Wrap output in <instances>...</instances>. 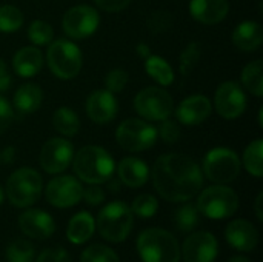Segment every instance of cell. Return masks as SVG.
Instances as JSON below:
<instances>
[{"instance_id":"obj_42","label":"cell","mask_w":263,"mask_h":262,"mask_svg":"<svg viewBox=\"0 0 263 262\" xmlns=\"http://www.w3.org/2000/svg\"><path fill=\"white\" fill-rule=\"evenodd\" d=\"M82 198L85 199V202L88 205H99L103 202L105 199V193L100 187H97L96 184H91V187H88L86 190H83Z\"/></svg>"},{"instance_id":"obj_29","label":"cell","mask_w":263,"mask_h":262,"mask_svg":"<svg viewBox=\"0 0 263 262\" xmlns=\"http://www.w3.org/2000/svg\"><path fill=\"white\" fill-rule=\"evenodd\" d=\"M262 150L263 142L262 139H257L251 142L245 153H243V164L248 173H251L256 178H262L263 174V162H262Z\"/></svg>"},{"instance_id":"obj_48","label":"cell","mask_w":263,"mask_h":262,"mask_svg":"<svg viewBox=\"0 0 263 262\" xmlns=\"http://www.w3.org/2000/svg\"><path fill=\"white\" fill-rule=\"evenodd\" d=\"M228 262H251L248 258H245V256H233L231 259Z\"/></svg>"},{"instance_id":"obj_25","label":"cell","mask_w":263,"mask_h":262,"mask_svg":"<svg viewBox=\"0 0 263 262\" xmlns=\"http://www.w3.org/2000/svg\"><path fill=\"white\" fill-rule=\"evenodd\" d=\"M42 100L43 93L35 83H25L14 94V107L23 114H31L37 111L42 105Z\"/></svg>"},{"instance_id":"obj_33","label":"cell","mask_w":263,"mask_h":262,"mask_svg":"<svg viewBox=\"0 0 263 262\" xmlns=\"http://www.w3.org/2000/svg\"><path fill=\"white\" fill-rule=\"evenodd\" d=\"M80 262H120L119 256L116 255L114 250H111L106 246L102 244H94L91 247H88L82 256Z\"/></svg>"},{"instance_id":"obj_41","label":"cell","mask_w":263,"mask_h":262,"mask_svg":"<svg viewBox=\"0 0 263 262\" xmlns=\"http://www.w3.org/2000/svg\"><path fill=\"white\" fill-rule=\"evenodd\" d=\"M12 119H14L12 107L9 105V102L6 99L0 97V134H3L8 130Z\"/></svg>"},{"instance_id":"obj_18","label":"cell","mask_w":263,"mask_h":262,"mask_svg":"<svg viewBox=\"0 0 263 262\" xmlns=\"http://www.w3.org/2000/svg\"><path fill=\"white\" fill-rule=\"evenodd\" d=\"M211 110L213 105L206 96L194 94L180 102V105L176 110V116L177 120L183 125H199L208 119Z\"/></svg>"},{"instance_id":"obj_27","label":"cell","mask_w":263,"mask_h":262,"mask_svg":"<svg viewBox=\"0 0 263 262\" xmlns=\"http://www.w3.org/2000/svg\"><path fill=\"white\" fill-rule=\"evenodd\" d=\"M52 125L62 136H66V137L76 136L77 131L80 130V120L76 111L68 107H62L54 113Z\"/></svg>"},{"instance_id":"obj_13","label":"cell","mask_w":263,"mask_h":262,"mask_svg":"<svg viewBox=\"0 0 263 262\" xmlns=\"http://www.w3.org/2000/svg\"><path fill=\"white\" fill-rule=\"evenodd\" d=\"M46 201L57 208L74 207L83 195L82 184L74 176H59L46 187Z\"/></svg>"},{"instance_id":"obj_14","label":"cell","mask_w":263,"mask_h":262,"mask_svg":"<svg viewBox=\"0 0 263 262\" xmlns=\"http://www.w3.org/2000/svg\"><path fill=\"white\" fill-rule=\"evenodd\" d=\"M214 105L217 113L225 119H236L242 116L247 108V96L239 83L223 82L214 96Z\"/></svg>"},{"instance_id":"obj_50","label":"cell","mask_w":263,"mask_h":262,"mask_svg":"<svg viewBox=\"0 0 263 262\" xmlns=\"http://www.w3.org/2000/svg\"><path fill=\"white\" fill-rule=\"evenodd\" d=\"M3 198H5V193H3V188L0 187V204L3 202Z\"/></svg>"},{"instance_id":"obj_21","label":"cell","mask_w":263,"mask_h":262,"mask_svg":"<svg viewBox=\"0 0 263 262\" xmlns=\"http://www.w3.org/2000/svg\"><path fill=\"white\" fill-rule=\"evenodd\" d=\"M117 173H119L120 182L131 188H139L145 185L149 178L148 165L142 159H137V158L122 159L117 167Z\"/></svg>"},{"instance_id":"obj_11","label":"cell","mask_w":263,"mask_h":262,"mask_svg":"<svg viewBox=\"0 0 263 262\" xmlns=\"http://www.w3.org/2000/svg\"><path fill=\"white\" fill-rule=\"evenodd\" d=\"M100 23L99 12L88 5H77L66 11L62 20L63 31L71 39H86L96 32Z\"/></svg>"},{"instance_id":"obj_40","label":"cell","mask_w":263,"mask_h":262,"mask_svg":"<svg viewBox=\"0 0 263 262\" xmlns=\"http://www.w3.org/2000/svg\"><path fill=\"white\" fill-rule=\"evenodd\" d=\"M35 262H71L69 253L63 249L54 247V249H45Z\"/></svg>"},{"instance_id":"obj_46","label":"cell","mask_w":263,"mask_h":262,"mask_svg":"<svg viewBox=\"0 0 263 262\" xmlns=\"http://www.w3.org/2000/svg\"><path fill=\"white\" fill-rule=\"evenodd\" d=\"M262 201H263V193H259V196H257V199H256V215H257V219H259V221H263Z\"/></svg>"},{"instance_id":"obj_19","label":"cell","mask_w":263,"mask_h":262,"mask_svg":"<svg viewBox=\"0 0 263 262\" xmlns=\"http://www.w3.org/2000/svg\"><path fill=\"white\" fill-rule=\"evenodd\" d=\"M225 238L231 247L240 252H251L259 244L257 229L245 219H236L230 222L225 232Z\"/></svg>"},{"instance_id":"obj_43","label":"cell","mask_w":263,"mask_h":262,"mask_svg":"<svg viewBox=\"0 0 263 262\" xmlns=\"http://www.w3.org/2000/svg\"><path fill=\"white\" fill-rule=\"evenodd\" d=\"M96 5L106 12H119L125 9L131 0H94Z\"/></svg>"},{"instance_id":"obj_9","label":"cell","mask_w":263,"mask_h":262,"mask_svg":"<svg viewBox=\"0 0 263 262\" xmlns=\"http://www.w3.org/2000/svg\"><path fill=\"white\" fill-rule=\"evenodd\" d=\"M116 137L119 145L131 153L146 151L157 141V130L145 120L140 119H128L123 120L117 131Z\"/></svg>"},{"instance_id":"obj_24","label":"cell","mask_w":263,"mask_h":262,"mask_svg":"<svg viewBox=\"0 0 263 262\" xmlns=\"http://www.w3.org/2000/svg\"><path fill=\"white\" fill-rule=\"evenodd\" d=\"M94 230H96V222L92 216L88 212H80L71 218L68 224L66 236L69 242L80 246V244H85L94 235Z\"/></svg>"},{"instance_id":"obj_1","label":"cell","mask_w":263,"mask_h":262,"mask_svg":"<svg viewBox=\"0 0 263 262\" xmlns=\"http://www.w3.org/2000/svg\"><path fill=\"white\" fill-rule=\"evenodd\" d=\"M153 182L163 199L186 202L202 190L203 174L194 159L185 154H165L154 162Z\"/></svg>"},{"instance_id":"obj_16","label":"cell","mask_w":263,"mask_h":262,"mask_svg":"<svg viewBox=\"0 0 263 262\" xmlns=\"http://www.w3.org/2000/svg\"><path fill=\"white\" fill-rule=\"evenodd\" d=\"M117 100L108 90H97L88 96L86 114L96 124H108L117 116Z\"/></svg>"},{"instance_id":"obj_23","label":"cell","mask_w":263,"mask_h":262,"mask_svg":"<svg viewBox=\"0 0 263 262\" xmlns=\"http://www.w3.org/2000/svg\"><path fill=\"white\" fill-rule=\"evenodd\" d=\"M43 65V56L39 48L34 46H25L18 49L12 57V66L14 71L20 77H32L35 76Z\"/></svg>"},{"instance_id":"obj_47","label":"cell","mask_w":263,"mask_h":262,"mask_svg":"<svg viewBox=\"0 0 263 262\" xmlns=\"http://www.w3.org/2000/svg\"><path fill=\"white\" fill-rule=\"evenodd\" d=\"M137 54L140 56V57H148V56H151V51H149V46L146 45V43H139L137 45Z\"/></svg>"},{"instance_id":"obj_2","label":"cell","mask_w":263,"mask_h":262,"mask_svg":"<svg viewBox=\"0 0 263 262\" xmlns=\"http://www.w3.org/2000/svg\"><path fill=\"white\" fill-rule=\"evenodd\" d=\"M74 173L88 184H103L114 173V161L111 154L97 145H86L74 156Z\"/></svg>"},{"instance_id":"obj_12","label":"cell","mask_w":263,"mask_h":262,"mask_svg":"<svg viewBox=\"0 0 263 262\" xmlns=\"http://www.w3.org/2000/svg\"><path fill=\"white\" fill-rule=\"evenodd\" d=\"M72 158H74L72 144L63 137H54L49 139L42 147L39 164L46 173L57 174L68 168V165L72 162Z\"/></svg>"},{"instance_id":"obj_30","label":"cell","mask_w":263,"mask_h":262,"mask_svg":"<svg viewBox=\"0 0 263 262\" xmlns=\"http://www.w3.org/2000/svg\"><path fill=\"white\" fill-rule=\"evenodd\" d=\"M173 222L183 233L194 230V227L199 224V210H197V207L193 205V204H186V205L180 207L179 210L174 212Z\"/></svg>"},{"instance_id":"obj_49","label":"cell","mask_w":263,"mask_h":262,"mask_svg":"<svg viewBox=\"0 0 263 262\" xmlns=\"http://www.w3.org/2000/svg\"><path fill=\"white\" fill-rule=\"evenodd\" d=\"M111 190H119V182H111Z\"/></svg>"},{"instance_id":"obj_3","label":"cell","mask_w":263,"mask_h":262,"mask_svg":"<svg viewBox=\"0 0 263 262\" xmlns=\"http://www.w3.org/2000/svg\"><path fill=\"white\" fill-rule=\"evenodd\" d=\"M137 252L143 262H179L177 239L163 229H146L137 238Z\"/></svg>"},{"instance_id":"obj_31","label":"cell","mask_w":263,"mask_h":262,"mask_svg":"<svg viewBox=\"0 0 263 262\" xmlns=\"http://www.w3.org/2000/svg\"><path fill=\"white\" fill-rule=\"evenodd\" d=\"M23 25V14L18 8L12 5L0 6V31L14 32Z\"/></svg>"},{"instance_id":"obj_36","label":"cell","mask_w":263,"mask_h":262,"mask_svg":"<svg viewBox=\"0 0 263 262\" xmlns=\"http://www.w3.org/2000/svg\"><path fill=\"white\" fill-rule=\"evenodd\" d=\"M202 57V46L197 42H191L180 54V73L188 76Z\"/></svg>"},{"instance_id":"obj_39","label":"cell","mask_w":263,"mask_h":262,"mask_svg":"<svg viewBox=\"0 0 263 262\" xmlns=\"http://www.w3.org/2000/svg\"><path fill=\"white\" fill-rule=\"evenodd\" d=\"M180 134H182V133H180L179 124L174 122V120H168V119L162 120V125H160V128H159V131H157V136H160L162 141L166 142V144H174V142H177V141L180 139Z\"/></svg>"},{"instance_id":"obj_15","label":"cell","mask_w":263,"mask_h":262,"mask_svg":"<svg viewBox=\"0 0 263 262\" xmlns=\"http://www.w3.org/2000/svg\"><path fill=\"white\" fill-rule=\"evenodd\" d=\"M219 253L217 239L208 232H196L190 235L182 249L185 262H214Z\"/></svg>"},{"instance_id":"obj_22","label":"cell","mask_w":263,"mask_h":262,"mask_svg":"<svg viewBox=\"0 0 263 262\" xmlns=\"http://www.w3.org/2000/svg\"><path fill=\"white\" fill-rule=\"evenodd\" d=\"M263 42V29L257 22H242L233 32V43L245 53L256 51L260 48Z\"/></svg>"},{"instance_id":"obj_34","label":"cell","mask_w":263,"mask_h":262,"mask_svg":"<svg viewBox=\"0 0 263 262\" xmlns=\"http://www.w3.org/2000/svg\"><path fill=\"white\" fill-rule=\"evenodd\" d=\"M54 31L45 20H34L28 28V37L35 45H48L52 42Z\"/></svg>"},{"instance_id":"obj_26","label":"cell","mask_w":263,"mask_h":262,"mask_svg":"<svg viewBox=\"0 0 263 262\" xmlns=\"http://www.w3.org/2000/svg\"><path fill=\"white\" fill-rule=\"evenodd\" d=\"M145 69L148 76L153 77L159 85L168 86L174 82V71L171 65L159 56H148L145 62Z\"/></svg>"},{"instance_id":"obj_45","label":"cell","mask_w":263,"mask_h":262,"mask_svg":"<svg viewBox=\"0 0 263 262\" xmlns=\"http://www.w3.org/2000/svg\"><path fill=\"white\" fill-rule=\"evenodd\" d=\"M15 158V150L14 147H6L0 151V165H9L12 164Z\"/></svg>"},{"instance_id":"obj_5","label":"cell","mask_w":263,"mask_h":262,"mask_svg":"<svg viewBox=\"0 0 263 262\" xmlns=\"http://www.w3.org/2000/svg\"><path fill=\"white\" fill-rule=\"evenodd\" d=\"M42 176L32 168L15 170L6 182V196L14 207L25 208L37 202L42 195Z\"/></svg>"},{"instance_id":"obj_28","label":"cell","mask_w":263,"mask_h":262,"mask_svg":"<svg viewBox=\"0 0 263 262\" xmlns=\"http://www.w3.org/2000/svg\"><path fill=\"white\" fill-rule=\"evenodd\" d=\"M242 82L245 88L254 96L260 97L263 94V65L262 60H254L248 63L242 71Z\"/></svg>"},{"instance_id":"obj_38","label":"cell","mask_w":263,"mask_h":262,"mask_svg":"<svg viewBox=\"0 0 263 262\" xmlns=\"http://www.w3.org/2000/svg\"><path fill=\"white\" fill-rule=\"evenodd\" d=\"M129 80V74L125 69H112L105 77L106 90L111 93H120Z\"/></svg>"},{"instance_id":"obj_32","label":"cell","mask_w":263,"mask_h":262,"mask_svg":"<svg viewBox=\"0 0 263 262\" xmlns=\"http://www.w3.org/2000/svg\"><path fill=\"white\" fill-rule=\"evenodd\" d=\"M34 246L25 239H17L11 242L6 249L8 262H32L34 259Z\"/></svg>"},{"instance_id":"obj_6","label":"cell","mask_w":263,"mask_h":262,"mask_svg":"<svg viewBox=\"0 0 263 262\" xmlns=\"http://www.w3.org/2000/svg\"><path fill=\"white\" fill-rule=\"evenodd\" d=\"M196 207L210 219H225L237 212L239 196L233 188L217 184L205 188L199 195Z\"/></svg>"},{"instance_id":"obj_10","label":"cell","mask_w":263,"mask_h":262,"mask_svg":"<svg viewBox=\"0 0 263 262\" xmlns=\"http://www.w3.org/2000/svg\"><path fill=\"white\" fill-rule=\"evenodd\" d=\"M136 111L146 120H165L174 110L173 97L163 88L146 86L134 99Z\"/></svg>"},{"instance_id":"obj_44","label":"cell","mask_w":263,"mask_h":262,"mask_svg":"<svg viewBox=\"0 0 263 262\" xmlns=\"http://www.w3.org/2000/svg\"><path fill=\"white\" fill-rule=\"evenodd\" d=\"M11 73L5 63V60L0 59V93L2 91H6L9 86H11Z\"/></svg>"},{"instance_id":"obj_4","label":"cell","mask_w":263,"mask_h":262,"mask_svg":"<svg viewBox=\"0 0 263 262\" xmlns=\"http://www.w3.org/2000/svg\"><path fill=\"white\" fill-rule=\"evenodd\" d=\"M133 222L134 218L131 208L125 202L116 201L100 210L96 225L103 239L109 242H122L128 238Z\"/></svg>"},{"instance_id":"obj_7","label":"cell","mask_w":263,"mask_h":262,"mask_svg":"<svg viewBox=\"0 0 263 262\" xmlns=\"http://www.w3.org/2000/svg\"><path fill=\"white\" fill-rule=\"evenodd\" d=\"M46 59L54 76L63 80L76 77L82 69V53L76 43L66 39L54 40L48 48Z\"/></svg>"},{"instance_id":"obj_8","label":"cell","mask_w":263,"mask_h":262,"mask_svg":"<svg viewBox=\"0 0 263 262\" xmlns=\"http://www.w3.org/2000/svg\"><path fill=\"white\" fill-rule=\"evenodd\" d=\"M203 173L214 184H230L240 174V159L230 148H213L203 159Z\"/></svg>"},{"instance_id":"obj_35","label":"cell","mask_w":263,"mask_h":262,"mask_svg":"<svg viewBox=\"0 0 263 262\" xmlns=\"http://www.w3.org/2000/svg\"><path fill=\"white\" fill-rule=\"evenodd\" d=\"M157 208H159V202L153 195H140L134 199L131 205V212L143 219L154 216L157 213Z\"/></svg>"},{"instance_id":"obj_17","label":"cell","mask_w":263,"mask_h":262,"mask_svg":"<svg viewBox=\"0 0 263 262\" xmlns=\"http://www.w3.org/2000/svg\"><path fill=\"white\" fill-rule=\"evenodd\" d=\"M18 227L26 236L32 239H48L55 230V224L51 215L37 208H31L22 213L18 218Z\"/></svg>"},{"instance_id":"obj_20","label":"cell","mask_w":263,"mask_h":262,"mask_svg":"<svg viewBox=\"0 0 263 262\" xmlns=\"http://www.w3.org/2000/svg\"><path fill=\"white\" fill-rule=\"evenodd\" d=\"M228 0H193L190 3L191 15L203 25H214L222 22L228 15Z\"/></svg>"},{"instance_id":"obj_37","label":"cell","mask_w":263,"mask_h":262,"mask_svg":"<svg viewBox=\"0 0 263 262\" xmlns=\"http://www.w3.org/2000/svg\"><path fill=\"white\" fill-rule=\"evenodd\" d=\"M173 26V15L168 11H156L148 17V29L154 34L166 32Z\"/></svg>"}]
</instances>
